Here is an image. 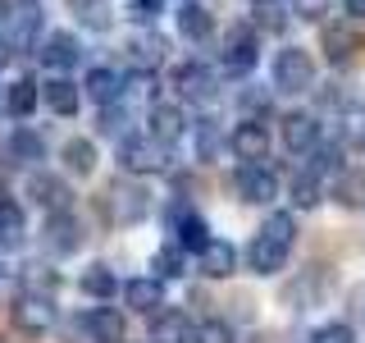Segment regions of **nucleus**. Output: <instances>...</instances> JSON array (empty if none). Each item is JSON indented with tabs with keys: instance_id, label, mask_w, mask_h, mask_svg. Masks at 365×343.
<instances>
[{
	"instance_id": "nucleus-1",
	"label": "nucleus",
	"mask_w": 365,
	"mask_h": 343,
	"mask_svg": "<svg viewBox=\"0 0 365 343\" xmlns=\"http://www.w3.org/2000/svg\"><path fill=\"white\" fill-rule=\"evenodd\" d=\"M292 243H297V220L288 211L269 215V220L260 224V234L251 238V247H247V266L256 274H279L283 261H288V252H292Z\"/></svg>"
},
{
	"instance_id": "nucleus-2",
	"label": "nucleus",
	"mask_w": 365,
	"mask_h": 343,
	"mask_svg": "<svg viewBox=\"0 0 365 343\" xmlns=\"http://www.w3.org/2000/svg\"><path fill=\"white\" fill-rule=\"evenodd\" d=\"M274 91L279 96H302V91L315 87V60L306 46H283L279 55H274Z\"/></svg>"
},
{
	"instance_id": "nucleus-3",
	"label": "nucleus",
	"mask_w": 365,
	"mask_h": 343,
	"mask_svg": "<svg viewBox=\"0 0 365 343\" xmlns=\"http://www.w3.org/2000/svg\"><path fill=\"white\" fill-rule=\"evenodd\" d=\"M119 165L128 174H165L169 169V146L155 137H123L119 142Z\"/></svg>"
},
{
	"instance_id": "nucleus-4",
	"label": "nucleus",
	"mask_w": 365,
	"mask_h": 343,
	"mask_svg": "<svg viewBox=\"0 0 365 343\" xmlns=\"http://www.w3.org/2000/svg\"><path fill=\"white\" fill-rule=\"evenodd\" d=\"M220 69L228 78H247L251 69H256V28L251 23H233V28L224 32V60Z\"/></svg>"
},
{
	"instance_id": "nucleus-5",
	"label": "nucleus",
	"mask_w": 365,
	"mask_h": 343,
	"mask_svg": "<svg viewBox=\"0 0 365 343\" xmlns=\"http://www.w3.org/2000/svg\"><path fill=\"white\" fill-rule=\"evenodd\" d=\"M165 224H169V234L178 238V247L182 252H201L205 243H210V224H205V215H197L187 202H174L165 211Z\"/></svg>"
},
{
	"instance_id": "nucleus-6",
	"label": "nucleus",
	"mask_w": 365,
	"mask_h": 343,
	"mask_svg": "<svg viewBox=\"0 0 365 343\" xmlns=\"http://www.w3.org/2000/svg\"><path fill=\"white\" fill-rule=\"evenodd\" d=\"M151 211V197H146V188H128V183H110V192H106V215L114 224H133V220H142V215Z\"/></svg>"
},
{
	"instance_id": "nucleus-7",
	"label": "nucleus",
	"mask_w": 365,
	"mask_h": 343,
	"mask_svg": "<svg viewBox=\"0 0 365 343\" xmlns=\"http://www.w3.org/2000/svg\"><path fill=\"white\" fill-rule=\"evenodd\" d=\"M37 60L51 69V74H68V69L83 60V41H78L73 32H46V37H41V51H37Z\"/></svg>"
},
{
	"instance_id": "nucleus-8",
	"label": "nucleus",
	"mask_w": 365,
	"mask_h": 343,
	"mask_svg": "<svg viewBox=\"0 0 365 343\" xmlns=\"http://www.w3.org/2000/svg\"><path fill=\"white\" fill-rule=\"evenodd\" d=\"M14 325L23 334H51L55 329V302L41 293H23L14 302Z\"/></svg>"
},
{
	"instance_id": "nucleus-9",
	"label": "nucleus",
	"mask_w": 365,
	"mask_h": 343,
	"mask_svg": "<svg viewBox=\"0 0 365 343\" xmlns=\"http://www.w3.org/2000/svg\"><path fill=\"white\" fill-rule=\"evenodd\" d=\"M279 133H283V146H288L292 156H311L315 146H319V119H315V114H306V110L283 114Z\"/></svg>"
},
{
	"instance_id": "nucleus-10",
	"label": "nucleus",
	"mask_w": 365,
	"mask_h": 343,
	"mask_svg": "<svg viewBox=\"0 0 365 343\" xmlns=\"http://www.w3.org/2000/svg\"><path fill=\"white\" fill-rule=\"evenodd\" d=\"M228 146H233V156L242 160V165H265V156H269V133H265V124L242 119V124L233 129V137H228Z\"/></svg>"
},
{
	"instance_id": "nucleus-11",
	"label": "nucleus",
	"mask_w": 365,
	"mask_h": 343,
	"mask_svg": "<svg viewBox=\"0 0 365 343\" xmlns=\"http://www.w3.org/2000/svg\"><path fill=\"white\" fill-rule=\"evenodd\" d=\"M174 91H178V101H197V106H205V101L215 96V74L201 60H187V64L174 69Z\"/></svg>"
},
{
	"instance_id": "nucleus-12",
	"label": "nucleus",
	"mask_w": 365,
	"mask_h": 343,
	"mask_svg": "<svg viewBox=\"0 0 365 343\" xmlns=\"http://www.w3.org/2000/svg\"><path fill=\"white\" fill-rule=\"evenodd\" d=\"M78 247H83V224H78L68 211H55L51 220H46V252L68 257V252H78Z\"/></svg>"
},
{
	"instance_id": "nucleus-13",
	"label": "nucleus",
	"mask_w": 365,
	"mask_h": 343,
	"mask_svg": "<svg viewBox=\"0 0 365 343\" xmlns=\"http://www.w3.org/2000/svg\"><path fill=\"white\" fill-rule=\"evenodd\" d=\"M237 192H242V202H251V206H265V202L279 197V179H274L265 165H242L237 169Z\"/></svg>"
},
{
	"instance_id": "nucleus-14",
	"label": "nucleus",
	"mask_w": 365,
	"mask_h": 343,
	"mask_svg": "<svg viewBox=\"0 0 365 343\" xmlns=\"http://www.w3.org/2000/svg\"><path fill=\"white\" fill-rule=\"evenodd\" d=\"M182 129H187V114H182V101H155L151 106V137L165 146H174Z\"/></svg>"
},
{
	"instance_id": "nucleus-15",
	"label": "nucleus",
	"mask_w": 365,
	"mask_h": 343,
	"mask_svg": "<svg viewBox=\"0 0 365 343\" xmlns=\"http://www.w3.org/2000/svg\"><path fill=\"white\" fill-rule=\"evenodd\" d=\"M197 257H201V274H205V279H228V274L237 270V247L228 243V238H210Z\"/></svg>"
},
{
	"instance_id": "nucleus-16",
	"label": "nucleus",
	"mask_w": 365,
	"mask_h": 343,
	"mask_svg": "<svg viewBox=\"0 0 365 343\" xmlns=\"http://www.w3.org/2000/svg\"><path fill=\"white\" fill-rule=\"evenodd\" d=\"M319 46H324V60L329 64H347L351 55H356V32H351V19L342 23H324V37H319Z\"/></svg>"
},
{
	"instance_id": "nucleus-17",
	"label": "nucleus",
	"mask_w": 365,
	"mask_h": 343,
	"mask_svg": "<svg viewBox=\"0 0 365 343\" xmlns=\"http://www.w3.org/2000/svg\"><path fill=\"white\" fill-rule=\"evenodd\" d=\"M165 51H169V41L160 37V32H137L128 41V60H133L137 74H155L160 60H165Z\"/></svg>"
},
{
	"instance_id": "nucleus-18",
	"label": "nucleus",
	"mask_w": 365,
	"mask_h": 343,
	"mask_svg": "<svg viewBox=\"0 0 365 343\" xmlns=\"http://www.w3.org/2000/svg\"><path fill=\"white\" fill-rule=\"evenodd\" d=\"M28 197L55 215V211H68L73 192H68V183H60L55 174H32V179H28Z\"/></svg>"
},
{
	"instance_id": "nucleus-19",
	"label": "nucleus",
	"mask_w": 365,
	"mask_h": 343,
	"mask_svg": "<svg viewBox=\"0 0 365 343\" xmlns=\"http://www.w3.org/2000/svg\"><path fill=\"white\" fill-rule=\"evenodd\" d=\"M123 302L133 307V312H142V316H155L160 307H165V284L155 279H128L123 284Z\"/></svg>"
},
{
	"instance_id": "nucleus-20",
	"label": "nucleus",
	"mask_w": 365,
	"mask_h": 343,
	"mask_svg": "<svg viewBox=\"0 0 365 343\" xmlns=\"http://www.w3.org/2000/svg\"><path fill=\"white\" fill-rule=\"evenodd\" d=\"M23 238H28V215H23V206L0 197V247L14 252V247H23Z\"/></svg>"
},
{
	"instance_id": "nucleus-21",
	"label": "nucleus",
	"mask_w": 365,
	"mask_h": 343,
	"mask_svg": "<svg viewBox=\"0 0 365 343\" xmlns=\"http://www.w3.org/2000/svg\"><path fill=\"white\" fill-rule=\"evenodd\" d=\"M68 14L91 32H110L114 28V5L110 0H68Z\"/></svg>"
},
{
	"instance_id": "nucleus-22",
	"label": "nucleus",
	"mask_w": 365,
	"mask_h": 343,
	"mask_svg": "<svg viewBox=\"0 0 365 343\" xmlns=\"http://www.w3.org/2000/svg\"><path fill=\"white\" fill-rule=\"evenodd\" d=\"M174 19H178V32H182L187 41H205V37L215 32V19H210V9H205V5H197V0H182V9H178Z\"/></svg>"
},
{
	"instance_id": "nucleus-23",
	"label": "nucleus",
	"mask_w": 365,
	"mask_h": 343,
	"mask_svg": "<svg viewBox=\"0 0 365 343\" xmlns=\"http://www.w3.org/2000/svg\"><path fill=\"white\" fill-rule=\"evenodd\" d=\"M5 151H9V160H14V165H37V160H46V142L32 129H19L9 133V142H5Z\"/></svg>"
},
{
	"instance_id": "nucleus-24",
	"label": "nucleus",
	"mask_w": 365,
	"mask_h": 343,
	"mask_svg": "<svg viewBox=\"0 0 365 343\" xmlns=\"http://www.w3.org/2000/svg\"><path fill=\"white\" fill-rule=\"evenodd\" d=\"M151 343H192V325L182 312H155L151 316Z\"/></svg>"
},
{
	"instance_id": "nucleus-25",
	"label": "nucleus",
	"mask_w": 365,
	"mask_h": 343,
	"mask_svg": "<svg viewBox=\"0 0 365 343\" xmlns=\"http://www.w3.org/2000/svg\"><path fill=\"white\" fill-rule=\"evenodd\" d=\"M247 14H251V28H260V32H283V28H288V14H292V9L283 5V0H251Z\"/></svg>"
},
{
	"instance_id": "nucleus-26",
	"label": "nucleus",
	"mask_w": 365,
	"mask_h": 343,
	"mask_svg": "<svg viewBox=\"0 0 365 343\" xmlns=\"http://www.w3.org/2000/svg\"><path fill=\"white\" fill-rule=\"evenodd\" d=\"M9 19H14V41L32 46V37L41 32V5L37 0H14V5H9Z\"/></svg>"
},
{
	"instance_id": "nucleus-27",
	"label": "nucleus",
	"mask_w": 365,
	"mask_h": 343,
	"mask_svg": "<svg viewBox=\"0 0 365 343\" xmlns=\"http://www.w3.org/2000/svg\"><path fill=\"white\" fill-rule=\"evenodd\" d=\"M87 334H91V343H123V316L114 307H96L87 316Z\"/></svg>"
},
{
	"instance_id": "nucleus-28",
	"label": "nucleus",
	"mask_w": 365,
	"mask_h": 343,
	"mask_svg": "<svg viewBox=\"0 0 365 343\" xmlns=\"http://www.w3.org/2000/svg\"><path fill=\"white\" fill-rule=\"evenodd\" d=\"M83 87H87V96L96 101V106H119V96H123V83H119L114 69H91Z\"/></svg>"
},
{
	"instance_id": "nucleus-29",
	"label": "nucleus",
	"mask_w": 365,
	"mask_h": 343,
	"mask_svg": "<svg viewBox=\"0 0 365 343\" xmlns=\"http://www.w3.org/2000/svg\"><path fill=\"white\" fill-rule=\"evenodd\" d=\"M60 160H64L68 174H91L96 169V142L91 137H68L60 146Z\"/></svg>"
},
{
	"instance_id": "nucleus-30",
	"label": "nucleus",
	"mask_w": 365,
	"mask_h": 343,
	"mask_svg": "<svg viewBox=\"0 0 365 343\" xmlns=\"http://www.w3.org/2000/svg\"><path fill=\"white\" fill-rule=\"evenodd\" d=\"M41 96L55 114H78V83H68V74H55L51 83H41Z\"/></svg>"
},
{
	"instance_id": "nucleus-31",
	"label": "nucleus",
	"mask_w": 365,
	"mask_h": 343,
	"mask_svg": "<svg viewBox=\"0 0 365 343\" xmlns=\"http://www.w3.org/2000/svg\"><path fill=\"white\" fill-rule=\"evenodd\" d=\"M37 101H41V83H32V78H19V83H9V91H5V106H9V114H19V119H28V114L37 110Z\"/></svg>"
},
{
	"instance_id": "nucleus-32",
	"label": "nucleus",
	"mask_w": 365,
	"mask_h": 343,
	"mask_svg": "<svg viewBox=\"0 0 365 343\" xmlns=\"http://www.w3.org/2000/svg\"><path fill=\"white\" fill-rule=\"evenodd\" d=\"M78 289H83L87 297H96V302H106V297L119 293V279H114V270H110V266H87V270H83V279H78Z\"/></svg>"
},
{
	"instance_id": "nucleus-33",
	"label": "nucleus",
	"mask_w": 365,
	"mask_h": 343,
	"mask_svg": "<svg viewBox=\"0 0 365 343\" xmlns=\"http://www.w3.org/2000/svg\"><path fill=\"white\" fill-rule=\"evenodd\" d=\"M334 197L347 206V211H361V206H365V169H338Z\"/></svg>"
},
{
	"instance_id": "nucleus-34",
	"label": "nucleus",
	"mask_w": 365,
	"mask_h": 343,
	"mask_svg": "<svg viewBox=\"0 0 365 343\" xmlns=\"http://www.w3.org/2000/svg\"><path fill=\"white\" fill-rule=\"evenodd\" d=\"M55 289H60V270L41 266V261L23 266V293H41V297H51Z\"/></svg>"
},
{
	"instance_id": "nucleus-35",
	"label": "nucleus",
	"mask_w": 365,
	"mask_h": 343,
	"mask_svg": "<svg viewBox=\"0 0 365 343\" xmlns=\"http://www.w3.org/2000/svg\"><path fill=\"white\" fill-rule=\"evenodd\" d=\"M292 202L302 206V211H315V206H319V174H311V169L297 174L292 179Z\"/></svg>"
},
{
	"instance_id": "nucleus-36",
	"label": "nucleus",
	"mask_w": 365,
	"mask_h": 343,
	"mask_svg": "<svg viewBox=\"0 0 365 343\" xmlns=\"http://www.w3.org/2000/svg\"><path fill=\"white\" fill-rule=\"evenodd\" d=\"M192 343H237V339H233V325H228V320H201V325L192 329Z\"/></svg>"
},
{
	"instance_id": "nucleus-37",
	"label": "nucleus",
	"mask_w": 365,
	"mask_h": 343,
	"mask_svg": "<svg viewBox=\"0 0 365 343\" xmlns=\"http://www.w3.org/2000/svg\"><path fill=\"white\" fill-rule=\"evenodd\" d=\"M182 274V247H160L155 252V279H178Z\"/></svg>"
},
{
	"instance_id": "nucleus-38",
	"label": "nucleus",
	"mask_w": 365,
	"mask_h": 343,
	"mask_svg": "<svg viewBox=\"0 0 365 343\" xmlns=\"http://www.w3.org/2000/svg\"><path fill=\"white\" fill-rule=\"evenodd\" d=\"M220 146H224V137H220V129H215V119H201V129H197V156L201 160H215V156H220Z\"/></svg>"
},
{
	"instance_id": "nucleus-39",
	"label": "nucleus",
	"mask_w": 365,
	"mask_h": 343,
	"mask_svg": "<svg viewBox=\"0 0 365 343\" xmlns=\"http://www.w3.org/2000/svg\"><path fill=\"white\" fill-rule=\"evenodd\" d=\"M342 137L351 146H365V106H347V114H342Z\"/></svg>"
},
{
	"instance_id": "nucleus-40",
	"label": "nucleus",
	"mask_w": 365,
	"mask_h": 343,
	"mask_svg": "<svg viewBox=\"0 0 365 343\" xmlns=\"http://www.w3.org/2000/svg\"><path fill=\"white\" fill-rule=\"evenodd\" d=\"M311 343H356V329L342 325V320H329V325H319V329H315V339H311Z\"/></svg>"
},
{
	"instance_id": "nucleus-41",
	"label": "nucleus",
	"mask_w": 365,
	"mask_h": 343,
	"mask_svg": "<svg viewBox=\"0 0 365 343\" xmlns=\"http://www.w3.org/2000/svg\"><path fill=\"white\" fill-rule=\"evenodd\" d=\"M329 5H334V0H292V14L297 19H306V23H319V19H324L329 14Z\"/></svg>"
},
{
	"instance_id": "nucleus-42",
	"label": "nucleus",
	"mask_w": 365,
	"mask_h": 343,
	"mask_svg": "<svg viewBox=\"0 0 365 343\" xmlns=\"http://www.w3.org/2000/svg\"><path fill=\"white\" fill-rule=\"evenodd\" d=\"M160 9H165V0H128V14H133L137 23H151Z\"/></svg>"
},
{
	"instance_id": "nucleus-43",
	"label": "nucleus",
	"mask_w": 365,
	"mask_h": 343,
	"mask_svg": "<svg viewBox=\"0 0 365 343\" xmlns=\"http://www.w3.org/2000/svg\"><path fill=\"white\" fill-rule=\"evenodd\" d=\"M237 106L251 110V114H260V110H269V91H242V96H237Z\"/></svg>"
},
{
	"instance_id": "nucleus-44",
	"label": "nucleus",
	"mask_w": 365,
	"mask_h": 343,
	"mask_svg": "<svg viewBox=\"0 0 365 343\" xmlns=\"http://www.w3.org/2000/svg\"><path fill=\"white\" fill-rule=\"evenodd\" d=\"M101 133H123V110L119 106H101Z\"/></svg>"
},
{
	"instance_id": "nucleus-45",
	"label": "nucleus",
	"mask_w": 365,
	"mask_h": 343,
	"mask_svg": "<svg viewBox=\"0 0 365 343\" xmlns=\"http://www.w3.org/2000/svg\"><path fill=\"white\" fill-rule=\"evenodd\" d=\"M9 60H14V41H9V37H0V69H5Z\"/></svg>"
},
{
	"instance_id": "nucleus-46",
	"label": "nucleus",
	"mask_w": 365,
	"mask_h": 343,
	"mask_svg": "<svg viewBox=\"0 0 365 343\" xmlns=\"http://www.w3.org/2000/svg\"><path fill=\"white\" fill-rule=\"evenodd\" d=\"M342 5H347L351 19H365V0H342Z\"/></svg>"
},
{
	"instance_id": "nucleus-47",
	"label": "nucleus",
	"mask_w": 365,
	"mask_h": 343,
	"mask_svg": "<svg viewBox=\"0 0 365 343\" xmlns=\"http://www.w3.org/2000/svg\"><path fill=\"white\" fill-rule=\"evenodd\" d=\"M0 293H9V270L0 266Z\"/></svg>"
},
{
	"instance_id": "nucleus-48",
	"label": "nucleus",
	"mask_w": 365,
	"mask_h": 343,
	"mask_svg": "<svg viewBox=\"0 0 365 343\" xmlns=\"http://www.w3.org/2000/svg\"><path fill=\"white\" fill-rule=\"evenodd\" d=\"M5 14H9V5H5V0H0V19H5Z\"/></svg>"
}]
</instances>
